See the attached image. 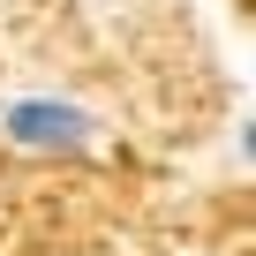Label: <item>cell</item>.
I'll use <instances>...</instances> for the list:
<instances>
[{
    "mask_svg": "<svg viewBox=\"0 0 256 256\" xmlns=\"http://www.w3.org/2000/svg\"><path fill=\"white\" fill-rule=\"evenodd\" d=\"M0 136L16 151L68 158V151L98 144V113H83L76 98H53V90H23V98H0Z\"/></svg>",
    "mask_w": 256,
    "mask_h": 256,
    "instance_id": "obj_1",
    "label": "cell"
}]
</instances>
